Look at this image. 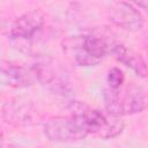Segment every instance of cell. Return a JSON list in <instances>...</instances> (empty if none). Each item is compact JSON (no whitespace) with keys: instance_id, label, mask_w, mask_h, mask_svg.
<instances>
[{"instance_id":"30bf717a","label":"cell","mask_w":148,"mask_h":148,"mask_svg":"<svg viewBox=\"0 0 148 148\" xmlns=\"http://www.w3.org/2000/svg\"><path fill=\"white\" fill-rule=\"evenodd\" d=\"M104 102H105V110L110 113L123 116V109H121V101L119 95V89H112L110 87H106L104 89Z\"/></svg>"},{"instance_id":"6da1fadb","label":"cell","mask_w":148,"mask_h":148,"mask_svg":"<svg viewBox=\"0 0 148 148\" xmlns=\"http://www.w3.org/2000/svg\"><path fill=\"white\" fill-rule=\"evenodd\" d=\"M68 111L69 114L82 119L89 134H95L102 139H112L120 134L124 128V120L121 119V116L110 113L106 110L101 111L91 109L83 102H71Z\"/></svg>"},{"instance_id":"52a82bcc","label":"cell","mask_w":148,"mask_h":148,"mask_svg":"<svg viewBox=\"0 0 148 148\" xmlns=\"http://www.w3.org/2000/svg\"><path fill=\"white\" fill-rule=\"evenodd\" d=\"M110 53L116 60H118L126 67L131 68L138 76H148V66L146 61L139 53H136L132 49H128L123 44H114Z\"/></svg>"},{"instance_id":"9c48e42d","label":"cell","mask_w":148,"mask_h":148,"mask_svg":"<svg viewBox=\"0 0 148 148\" xmlns=\"http://www.w3.org/2000/svg\"><path fill=\"white\" fill-rule=\"evenodd\" d=\"M3 118L6 119V121H15L18 124H23L28 120L29 118V111L25 106H23L22 104H17V103H9V101L3 105V111H2Z\"/></svg>"},{"instance_id":"ba28073f","label":"cell","mask_w":148,"mask_h":148,"mask_svg":"<svg viewBox=\"0 0 148 148\" xmlns=\"http://www.w3.org/2000/svg\"><path fill=\"white\" fill-rule=\"evenodd\" d=\"M121 101L123 114H133L142 112L146 108L145 95L142 90L136 86H131L127 88L126 94Z\"/></svg>"},{"instance_id":"7a4b0ae2","label":"cell","mask_w":148,"mask_h":148,"mask_svg":"<svg viewBox=\"0 0 148 148\" xmlns=\"http://www.w3.org/2000/svg\"><path fill=\"white\" fill-rule=\"evenodd\" d=\"M116 43L110 42L103 34L90 32L72 37L66 49L79 66H95L111 52Z\"/></svg>"},{"instance_id":"8fae6325","label":"cell","mask_w":148,"mask_h":148,"mask_svg":"<svg viewBox=\"0 0 148 148\" xmlns=\"http://www.w3.org/2000/svg\"><path fill=\"white\" fill-rule=\"evenodd\" d=\"M106 82H108V87H110L112 89H119L121 87V84L124 83L123 72L118 67H112L108 72Z\"/></svg>"},{"instance_id":"7c38bea8","label":"cell","mask_w":148,"mask_h":148,"mask_svg":"<svg viewBox=\"0 0 148 148\" xmlns=\"http://www.w3.org/2000/svg\"><path fill=\"white\" fill-rule=\"evenodd\" d=\"M2 148H24V147L18 145H7V146H2Z\"/></svg>"},{"instance_id":"3957f363","label":"cell","mask_w":148,"mask_h":148,"mask_svg":"<svg viewBox=\"0 0 148 148\" xmlns=\"http://www.w3.org/2000/svg\"><path fill=\"white\" fill-rule=\"evenodd\" d=\"M44 134L50 141L73 142L84 139L89 133L81 118L76 116H58L44 125Z\"/></svg>"},{"instance_id":"8992f818","label":"cell","mask_w":148,"mask_h":148,"mask_svg":"<svg viewBox=\"0 0 148 148\" xmlns=\"http://www.w3.org/2000/svg\"><path fill=\"white\" fill-rule=\"evenodd\" d=\"M37 74L32 67H25L9 61H1V81L13 88H25L37 81Z\"/></svg>"},{"instance_id":"5b68a950","label":"cell","mask_w":148,"mask_h":148,"mask_svg":"<svg viewBox=\"0 0 148 148\" xmlns=\"http://www.w3.org/2000/svg\"><path fill=\"white\" fill-rule=\"evenodd\" d=\"M110 20L117 27L130 31L135 32L142 29L143 18L140 12L128 2H116L110 10Z\"/></svg>"},{"instance_id":"277c9868","label":"cell","mask_w":148,"mask_h":148,"mask_svg":"<svg viewBox=\"0 0 148 148\" xmlns=\"http://www.w3.org/2000/svg\"><path fill=\"white\" fill-rule=\"evenodd\" d=\"M44 14L38 9L21 15L13 22L9 29L10 40L20 43L21 46L31 42V39L44 25Z\"/></svg>"}]
</instances>
